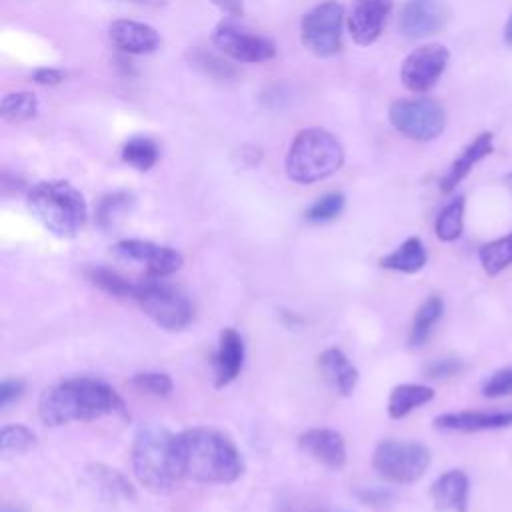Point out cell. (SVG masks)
I'll list each match as a JSON object with an SVG mask.
<instances>
[{"instance_id": "6da1fadb", "label": "cell", "mask_w": 512, "mask_h": 512, "mask_svg": "<svg viewBox=\"0 0 512 512\" xmlns=\"http://www.w3.org/2000/svg\"><path fill=\"white\" fill-rule=\"evenodd\" d=\"M174 472L180 482L232 484L244 472L236 444L214 428H186L172 438Z\"/></svg>"}, {"instance_id": "7a4b0ae2", "label": "cell", "mask_w": 512, "mask_h": 512, "mask_svg": "<svg viewBox=\"0 0 512 512\" xmlns=\"http://www.w3.org/2000/svg\"><path fill=\"white\" fill-rule=\"evenodd\" d=\"M38 416L46 426L92 422L106 416H126L122 396L104 380L78 376L44 388L38 400Z\"/></svg>"}, {"instance_id": "3957f363", "label": "cell", "mask_w": 512, "mask_h": 512, "mask_svg": "<svg viewBox=\"0 0 512 512\" xmlns=\"http://www.w3.org/2000/svg\"><path fill=\"white\" fill-rule=\"evenodd\" d=\"M30 214L54 236L76 238L88 220V206L78 188L66 180H44L28 190Z\"/></svg>"}, {"instance_id": "277c9868", "label": "cell", "mask_w": 512, "mask_h": 512, "mask_svg": "<svg viewBox=\"0 0 512 512\" xmlns=\"http://www.w3.org/2000/svg\"><path fill=\"white\" fill-rule=\"evenodd\" d=\"M172 438L174 434L158 424H146L134 436L132 472L138 484L152 494H170L180 482L174 472Z\"/></svg>"}, {"instance_id": "5b68a950", "label": "cell", "mask_w": 512, "mask_h": 512, "mask_svg": "<svg viewBox=\"0 0 512 512\" xmlns=\"http://www.w3.org/2000/svg\"><path fill=\"white\" fill-rule=\"evenodd\" d=\"M344 164L340 140L324 128L300 130L286 154L284 172L292 182L314 184L332 176Z\"/></svg>"}, {"instance_id": "8992f818", "label": "cell", "mask_w": 512, "mask_h": 512, "mask_svg": "<svg viewBox=\"0 0 512 512\" xmlns=\"http://www.w3.org/2000/svg\"><path fill=\"white\" fill-rule=\"evenodd\" d=\"M132 300L156 326L168 332H180L194 320L190 298L162 278L144 276L142 280H136Z\"/></svg>"}, {"instance_id": "52a82bcc", "label": "cell", "mask_w": 512, "mask_h": 512, "mask_svg": "<svg viewBox=\"0 0 512 512\" xmlns=\"http://www.w3.org/2000/svg\"><path fill=\"white\" fill-rule=\"evenodd\" d=\"M432 462L430 450L420 442L382 440L372 454V466L384 480L400 486L418 482Z\"/></svg>"}, {"instance_id": "ba28073f", "label": "cell", "mask_w": 512, "mask_h": 512, "mask_svg": "<svg viewBox=\"0 0 512 512\" xmlns=\"http://www.w3.org/2000/svg\"><path fill=\"white\" fill-rule=\"evenodd\" d=\"M344 8L336 0H328L310 8L300 20V40L306 50L326 58L342 48Z\"/></svg>"}, {"instance_id": "9c48e42d", "label": "cell", "mask_w": 512, "mask_h": 512, "mask_svg": "<svg viewBox=\"0 0 512 512\" xmlns=\"http://www.w3.org/2000/svg\"><path fill=\"white\" fill-rule=\"evenodd\" d=\"M388 118L400 134L416 142L434 140L446 126L442 106L430 98L396 100L388 110Z\"/></svg>"}, {"instance_id": "30bf717a", "label": "cell", "mask_w": 512, "mask_h": 512, "mask_svg": "<svg viewBox=\"0 0 512 512\" xmlns=\"http://www.w3.org/2000/svg\"><path fill=\"white\" fill-rule=\"evenodd\" d=\"M112 256L120 262L140 266L146 278H166L182 268L184 256L172 248L152 240L124 238L112 246Z\"/></svg>"}, {"instance_id": "8fae6325", "label": "cell", "mask_w": 512, "mask_h": 512, "mask_svg": "<svg viewBox=\"0 0 512 512\" xmlns=\"http://www.w3.org/2000/svg\"><path fill=\"white\" fill-rule=\"evenodd\" d=\"M212 42L230 58L248 64H260L276 56V46L270 38L254 34L228 20L220 22L212 32Z\"/></svg>"}, {"instance_id": "7c38bea8", "label": "cell", "mask_w": 512, "mask_h": 512, "mask_svg": "<svg viewBox=\"0 0 512 512\" xmlns=\"http://www.w3.org/2000/svg\"><path fill=\"white\" fill-rule=\"evenodd\" d=\"M448 60L450 52L442 44H424L404 58L400 66V80L410 92L424 94L440 80Z\"/></svg>"}, {"instance_id": "4fadbf2b", "label": "cell", "mask_w": 512, "mask_h": 512, "mask_svg": "<svg viewBox=\"0 0 512 512\" xmlns=\"http://www.w3.org/2000/svg\"><path fill=\"white\" fill-rule=\"evenodd\" d=\"M392 6L394 0H354L346 20L352 40L360 46L376 42L392 12Z\"/></svg>"}, {"instance_id": "5bb4252c", "label": "cell", "mask_w": 512, "mask_h": 512, "mask_svg": "<svg viewBox=\"0 0 512 512\" xmlns=\"http://www.w3.org/2000/svg\"><path fill=\"white\" fill-rule=\"evenodd\" d=\"M300 448L328 470H342L346 464L344 436L334 428H310L298 436Z\"/></svg>"}, {"instance_id": "9a60e30c", "label": "cell", "mask_w": 512, "mask_h": 512, "mask_svg": "<svg viewBox=\"0 0 512 512\" xmlns=\"http://www.w3.org/2000/svg\"><path fill=\"white\" fill-rule=\"evenodd\" d=\"M434 426L448 432H486L512 426V408L508 410H458L434 418Z\"/></svg>"}, {"instance_id": "2e32d148", "label": "cell", "mask_w": 512, "mask_h": 512, "mask_svg": "<svg viewBox=\"0 0 512 512\" xmlns=\"http://www.w3.org/2000/svg\"><path fill=\"white\" fill-rule=\"evenodd\" d=\"M446 22L440 0H408L400 12V30L408 38H424L438 32Z\"/></svg>"}, {"instance_id": "e0dca14e", "label": "cell", "mask_w": 512, "mask_h": 512, "mask_svg": "<svg viewBox=\"0 0 512 512\" xmlns=\"http://www.w3.org/2000/svg\"><path fill=\"white\" fill-rule=\"evenodd\" d=\"M244 366V340L238 330L222 328L214 354V386L224 388L234 382Z\"/></svg>"}, {"instance_id": "ac0fdd59", "label": "cell", "mask_w": 512, "mask_h": 512, "mask_svg": "<svg viewBox=\"0 0 512 512\" xmlns=\"http://www.w3.org/2000/svg\"><path fill=\"white\" fill-rule=\"evenodd\" d=\"M108 34L112 44L126 54H150L160 46L158 32L150 24L136 20H114Z\"/></svg>"}, {"instance_id": "d6986e66", "label": "cell", "mask_w": 512, "mask_h": 512, "mask_svg": "<svg viewBox=\"0 0 512 512\" xmlns=\"http://www.w3.org/2000/svg\"><path fill=\"white\" fill-rule=\"evenodd\" d=\"M494 150V136L492 132H482L478 134L450 164V168L446 170V174L440 180V190L444 194H450L456 190V186L470 174V170L484 160L488 154H492Z\"/></svg>"}, {"instance_id": "ffe728a7", "label": "cell", "mask_w": 512, "mask_h": 512, "mask_svg": "<svg viewBox=\"0 0 512 512\" xmlns=\"http://www.w3.org/2000/svg\"><path fill=\"white\" fill-rule=\"evenodd\" d=\"M318 368L326 384L340 396H350L358 384V368L350 362V358L336 346L326 348L318 356Z\"/></svg>"}, {"instance_id": "44dd1931", "label": "cell", "mask_w": 512, "mask_h": 512, "mask_svg": "<svg viewBox=\"0 0 512 512\" xmlns=\"http://www.w3.org/2000/svg\"><path fill=\"white\" fill-rule=\"evenodd\" d=\"M468 494H470V480L466 472L458 468L442 472L430 488L432 502L438 510L464 512L468 504Z\"/></svg>"}, {"instance_id": "7402d4cb", "label": "cell", "mask_w": 512, "mask_h": 512, "mask_svg": "<svg viewBox=\"0 0 512 512\" xmlns=\"http://www.w3.org/2000/svg\"><path fill=\"white\" fill-rule=\"evenodd\" d=\"M86 476H88L90 486L108 502L136 500V490L128 482V478L122 472H118L106 464H92L86 470Z\"/></svg>"}, {"instance_id": "603a6c76", "label": "cell", "mask_w": 512, "mask_h": 512, "mask_svg": "<svg viewBox=\"0 0 512 512\" xmlns=\"http://www.w3.org/2000/svg\"><path fill=\"white\" fill-rule=\"evenodd\" d=\"M426 262H428V250L418 236L406 238L396 250H392L390 254L378 260L382 268L402 272V274H416L426 266Z\"/></svg>"}, {"instance_id": "cb8c5ba5", "label": "cell", "mask_w": 512, "mask_h": 512, "mask_svg": "<svg viewBox=\"0 0 512 512\" xmlns=\"http://www.w3.org/2000/svg\"><path fill=\"white\" fill-rule=\"evenodd\" d=\"M434 400V388L428 384H398L390 390L388 396V416L392 420H400L414 412L416 408Z\"/></svg>"}, {"instance_id": "d4e9b609", "label": "cell", "mask_w": 512, "mask_h": 512, "mask_svg": "<svg viewBox=\"0 0 512 512\" xmlns=\"http://www.w3.org/2000/svg\"><path fill=\"white\" fill-rule=\"evenodd\" d=\"M444 314V300L438 294L428 296L416 310L412 326H410V334H408V344L412 348H420L428 342L434 326L438 324V320Z\"/></svg>"}, {"instance_id": "484cf974", "label": "cell", "mask_w": 512, "mask_h": 512, "mask_svg": "<svg viewBox=\"0 0 512 512\" xmlns=\"http://www.w3.org/2000/svg\"><path fill=\"white\" fill-rule=\"evenodd\" d=\"M478 260L488 276H498L512 266V232L486 242L478 250Z\"/></svg>"}, {"instance_id": "4316f807", "label": "cell", "mask_w": 512, "mask_h": 512, "mask_svg": "<svg viewBox=\"0 0 512 512\" xmlns=\"http://www.w3.org/2000/svg\"><path fill=\"white\" fill-rule=\"evenodd\" d=\"M464 196H454L436 216L434 232L442 242H454L464 230Z\"/></svg>"}, {"instance_id": "83f0119b", "label": "cell", "mask_w": 512, "mask_h": 512, "mask_svg": "<svg viewBox=\"0 0 512 512\" xmlns=\"http://www.w3.org/2000/svg\"><path fill=\"white\" fill-rule=\"evenodd\" d=\"M86 276L96 288H100L102 292L116 296V298H132L134 288H136V280L126 278L108 266H90L86 270Z\"/></svg>"}, {"instance_id": "f1b7e54d", "label": "cell", "mask_w": 512, "mask_h": 512, "mask_svg": "<svg viewBox=\"0 0 512 512\" xmlns=\"http://www.w3.org/2000/svg\"><path fill=\"white\" fill-rule=\"evenodd\" d=\"M122 160L138 172L150 170L158 162V146L148 136H134L122 146Z\"/></svg>"}, {"instance_id": "f546056e", "label": "cell", "mask_w": 512, "mask_h": 512, "mask_svg": "<svg viewBox=\"0 0 512 512\" xmlns=\"http://www.w3.org/2000/svg\"><path fill=\"white\" fill-rule=\"evenodd\" d=\"M130 208H132V196L130 194H126V192L106 194L100 200L98 208H96V222L102 230L110 232L126 218Z\"/></svg>"}, {"instance_id": "4dcf8cb0", "label": "cell", "mask_w": 512, "mask_h": 512, "mask_svg": "<svg viewBox=\"0 0 512 512\" xmlns=\"http://www.w3.org/2000/svg\"><path fill=\"white\" fill-rule=\"evenodd\" d=\"M36 114H38V98L32 92L20 90V92H10L2 96L0 116L6 122H12V124L26 122Z\"/></svg>"}, {"instance_id": "1f68e13d", "label": "cell", "mask_w": 512, "mask_h": 512, "mask_svg": "<svg viewBox=\"0 0 512 512\" xmlns=\"http://www.w3.org/2000/svg\"><path fill=\"white\" fill-rule=\"evenodd\" d=\"M130 384L136 392L152 396V398H166L174 390V382L166 372H136L130 378Z\"/></svg>"}, {"instance_id": "d6a6232c", "label": "cell", "mask_w": 512, "mask_h": 512, "mask_svg": "<svg viewBox=\"0 0 512 512\" xmlns=\"http://www.w3.org/2000/svg\"><path fill=\"white\" fill-rule=\"evenodd\" d=\"M34 432L24 424H6L0 430L2 454H24L34 446Z\"/></svg>"}, {"instance_id": "836d02e7", "label": "cell", "mask_w": 512, "mask_h": 512, "mask_svg": "<svg viewBox=\"0 0 512 512\" xmlns=\"http://www.w3.org/2000/svg\"><path fill=\"white\" fill-rule=\"evenodd\" d=\"M344 204H346L344 194H340V192L324 194L322 198H318V200L306 210V220H308L310 224H326V222H332V220H336V218L342 214Z\"/></svg>"}, {"instance_id": "e575fe53", "label": "cell", "mask_w": 512, "mask_h": 512, "mask_svg": "<svg viewBox=\"0 0 512 512\" xmlns=\"http://www.w3.org/2000/svg\"><path fill=\"white\" fill-rule=\"evenodd\" d=\"M482 396L492 400L512 396V366L492 372L482 384Z\"/></svg>"}, {"instance_id": "d590c367", "label": "cell", "mask_w": 512, "mask_h": 512, "mask_svg": "<svg viewBox=\"0 0 512 512\" xmlns=\"http://www.w3.org/2000/svg\"><path fill=\"white\" fill-rule=\"evenodd\" d=\"M462 370V362L458 358H440V360H434L430 362L426 368H424V374L428 378H450V376H456L458 372Z\"/></svg>"}, {"instance_id": "8d00e7d4", "label": "cell", "mask_w": 512, "mask_h": 512, "mask_svg": "<svg viewBox=\"0 0 512 512\" xmlns=\"http://www.w3.org/2000/svg\"><path fill=\"white\" fill-rule=\"evenodd\" d=\"M24 388H26V384L20 378L2 380V384H0V408H6L14 400H18L22 396Z\"/></svg>"}, {"instance_id": "74e56055", "label": "cell", "mask_w": 512, "mask_h": 512, "mask_svg": "<svg viewBox=\"0 0 512 512\" xmlns=\"http://www.w3.org/2000/svg\"><path fill=\"white\" fill-rule=\"evenodd\" d=\"M358 498L364 504L382 508V506H388L394 500V494L388 488H362V490H358Z\"/></svg>"}, {"instance_id": "f35d334b", "label": "cell", "mask_w": 512, "mask_h": 512, "mask_svg": "<svg viewBox=\"0 0 512 512\" xmlns=\"http://www.w3.org/2000/svg\"><path fill=\"white\" fill-rule=\"evenodd\" d=\"M66 78V74L58 68H38L34 74H32V80L36 84H42V86H56L60 84L62 80Z\"/></svg>"}, {"instance_id": "ab89813d", "label": "cell", "mask_w": 512, "mask_h": 512, "mask_svg": "<svg viewBox=\"0 0 512 512\" xmlns=\"http://www.w3.org/2000/svg\"><path fill=\"white\" fill-rule=\"evenodd\" d=\"M220 12L236 18V16H242L244 14V4L242 0H210Z\"/></svg>"}, {"instance_id": "60d3db41", "label": "cell", "mask_w": 512, "mask_h": 512, "mask_svg": "<svg viewBox=\"0 0 512 512\" xmlns=\"http://www.w3.org/2000/svg\"><path fill=\"white\" fill-rule=\"evenodd\" d=\"M504 40L512 46V16L508 18V22H506V26H504Z\"/></svg>"}, {"instance_id": "b9f144b4", "label": "cell", "mask_w": 512, "mask_h": 512, "mask_svg": "<svg viewBox=\"0 0 512 512\" xmlns=\"http://www.w3.org/2000/svg\"><path fill=\"white\" fill-rule=\"evenodd\" d=\"M506 182H508V186L512 188V174H508V176H506Z\"/></svg>"}, {"instance_id": "7bdbcfd3", "label": "cell", "mask_w": 512, "mask_h": 512, "mask_svg": "<svg viewBox=\"0 0 512 512\" xmlns=\"http://www.w3.org/2000/svg\"><path fill=\"white\" fill-rule=\"evenodd\" d=\"M2 512H18V510H10V508H4Z\"/></svg>"}, {"instance_id": "ee69618b", "label": "cell", "mask_w": 512, "mask_h": 512, "mask_svg": "<svg viewBox=\"0 0 512 512\" xmlns=\"http://www.w3.org/2000/svg\"><path fill=\"white\" fill-rule=\"evenodd\" d=\"M320 512H330V510H320Z\"/></svg>"}]
</instances>
